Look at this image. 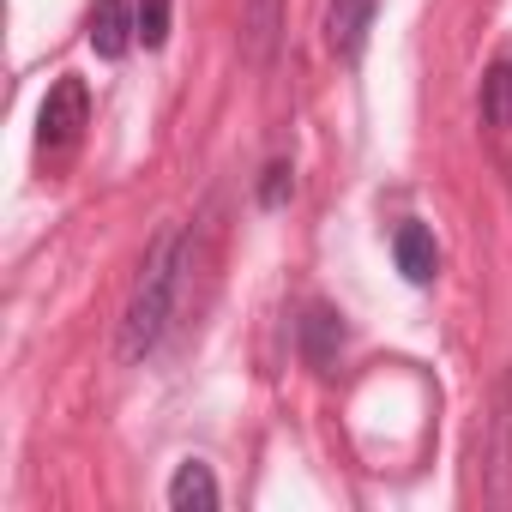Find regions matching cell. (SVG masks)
Masks as SVG:
<instances>
[{
    "label": "cell",
    "instance_id": "3957f363",
    "mask_svg": "<svg viewBox=\"0 0 512 512\" xmlns=\"http://www.w3.org/2000/svg\"><path fill=\"white\" fill-rule=\"evenodd\" d=\"M284 43V0H241V61L272 67Z\"/></svg>",
    "mask_w": 512,
    "mask_h": 512
},
{
    "label": "cell",
    "instance_id": "9c48e42d",
    "mask_svg": "<svg viewBox=\"0 0 512 512\" xmlns=\"http://www.w3.org/2000/svg\"><path fill=\"white\" fill-rule=\"evenodd\" d=\"M482 121L512 133V55H500L488 73H482Z\"/></svg>",
    "mask_w": 512,
    "mask_h": 512
},
{
    "label": "cell",
    "instance_id": "277c9868",
    "mask_svg": "<svg viewBox=\"0 0 512 512\" xmlns=\"http://www.w3.org/2000/svg\"><path fill=\"white\" fill-rule=\"evenodd\" d=\"M374 13H380V0H332V7H326V49L338 61H362Z\"/></svg>",
    "mask_w": 512,
    "mask_h": 512
},
{
    "label": "cell",
    "instance_id": "52a82bcc",
    "mask_svg": "<svg viewBox=\"0 0 512 512\" xmlns=\"http://www.w3.org/2000/svg\"><path fill=\"white\" fill-rule=\"evenodd\" d=\"M392 253H398V272L410 284H434V266H440V253H434V235L422 223H398L392 235Z\"/></svg>",
    "mask_w": 512,
    "mask_h": 512
},
{
    "label": "cell",
    "instance_id": "7a4b0ae2",
    "mask_svg": "<svg viewBox=\"0 0 512 512\" xmlns=\"http://www.w3.org/2000/svg\"><path fill=\"white\" fill-rule=\"evenodd\" d=\"M85 121H91V91H85V79H55L49 85V97H43V115H37V145L43 151H67L79 133H85Z\"/></svg>",
    "mask_w": 512,
    "mask_h": 512
},
{
    "label": "cell",
    "instance_id": "8992f818",
    "mask_svg": "<svg viewBox=\"0 0 512 512\" xmlns=\"http://www.w3.org/2000/svg\"><path fill=\"white\" fill-rule=\"evenodd\" d=\"M296 338H302V356H308V368H332L338 362V350H344V320L326 308V302H314L308 314H302V326H296Z\"/></svg>",
    "mask_w": 512,
    "mask_h": 512
},
{
    "label": "cell",
    "instance_id": "ba28073f",
    "mask_svg": "<svg viewBox=\"0 0 512 512\" xmlns=\"http://www.w3.org/2000/svg\"><path fill=\"white\" fill-rule=\"evenodd\" d=\"M169 506H175V512H217V476H211L199 458H187V464L169 476Z\"/></svg>",
    "mask_w": 512,
    "mask_h": 512
},
{
    "label": "cell",
    "instance_id": "8fae6325",
    "mask_svg": "<svg viewBox=\"0 0 512 512\" xmlns=\"http://www.w3.org/2000/svg\"><path fill=\"white\" fill-rule=\"evenodd\" d=\"M290 187H296L290 163H272V169H266V181H260V205H266V211H278V205L290 199Z\"/></svg>",
    "mask_w": 512,
    "mask_h": 512
},
{
    "label": "cell",
    "instance_id": "30bf717a",
    "mask_svg": "<svg viewBox=\"0 0 512 512\" xmlns=\"http://www.w3.org/2000/svg\"><path fill=\"white\" fill-rule=\"evenodd\" d=\"M139 43L145 49H163L169 43V0H139Z\"/></svg>",
    "mask_w": 512,
    "mask_h": 512
},
{
    "label": "cell",
    "instance_id": "6da1fadb",
    "mask_svg": "<svg viewBox=\"0 0 512 512\" xmlns=\"http://www.w3.org/2000/svg\"><path fill=\"white\" fill-rule=\"evenodd\" d=\"M181 278H187V235L181 229H163L151 247H145V266L133 278V296L121 308V362H145L169 320H175V302H181Z\"/></svg>",
    "mask_w": 512,
    "mask_h": 512
},
{
    "label": "cell",
    "instance_id": "5b68a950",
    "mask_svg": "<svg viewBox=\"0 0 512 512\" xmlns=\"http://www.w3.org/2000/svg\"><path fill=\"white\" fill-rule=\"evenodd\" d=\"M139 43V13H127V0H97L91 7V49L103 61H121Z\"/></svg>",
    "mask_w": 512,
    "mask_h": 512
}]
</instances>
